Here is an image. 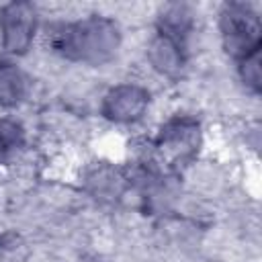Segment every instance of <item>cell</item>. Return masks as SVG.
<instances>
[{"label": "cell", "mask_w": 262, "mask_h": 262, "mask_svg": "<svg viewBox=\"0 0 262 262\" xmlns=\"http://www.w3.org/2000/svg\"><path fill=\"white\" fill-rule=\"evenodd\" d=\"M121 43L117 25L104 16H90L61 27L53 35L55 49L76 61L100 66L115 57Z\"/></svg>", "instance_id": "1"}, {"label": "cell", "mask_w": 262, "mask_h": 262, "mask_svg": "<svg viewBox=\"0 0 262 262\" xmlns=\"http://www.w3.org/2000/svg\"><path fill=\"white\" fill-rule=\"evenodd\" d=\"M221 33L225 49L244 59L260 49V20L258 14L246 4H227L221 12Z\"/></svg>", "instance_id": "2"}, {"label": "cell", "mask_w": 262, "mask_h": 262, "mask_svg": "<svg viewBox=\"0 0 262 262\" xmlns=\"http://www.w3.org/2000/svg\"><path fill=\"white\" fill-rule=\"evenodd\" d=\"M37 12L29 2H10L0 10L2 47L8 53H25L35 37Z\"/></svg>", "instance_id": "3"}, {"label": "cell", "mask_w": 262, "mask_h": 262, "mask_svg": "<svg viewBox=\"0 0 262 262\" xmlns=\"http://www.w3.org/2000/svg\"><path fill=\"white\" fill-rule=\"evenodd\" d=\"M147 104H149L147 90L135 84H121L104 94L102 115L115 123H133L145 113Z\"/></svg>", "instance_id": "4"}, {"label": "cell", "mask_w": 262, "mask_h": 262, "mask_svg": "<svg viewBox=\"0 0 262 262\" xmlns=\"http://www.w3.org/2000/svg\"><path fill=\"white\" fill-rule=\"evenodd\" d=\"M147 57H149L151 66L160 74L172 76V74H176L182 68V47H180V41H176V39L166 37V35L160 33L149 43Z\"/></svg>", "instance_id": "5"}, {"label": "cell", "mask_w": 262, "mask_h": 262, "mask_svg": "<svg viewBox=\"0 0 262 262\" xmlns=\"http://www.w3.org/2000/svg\"><path fill=\"white\" fill-rule=\"evenodd\" d=\"M27 94V76L14 63H0V106H14Z\"/></svg>", "instance_id": "6"}, {"label": "cell", "mask_w": 262, "mask_h": 262, "mask_svg": "<svg viewBox=\"0 0 262 262\" xmlns=\"http://www.w3.org/2000/svg\"><path fill=\"white\" fill-rule=\"evenodd\" d=\"M160 27H162V35L180 41V37H184L186 31L190 29V12H188V8L180 6V4L168 6V10L160 18Z\"/></svg>", "instance_id": "7"}, {"label": "cell", "mask_w": 262, "mask_h": 262, "mask_svg": "<svg viewBox=\"0 0 262 262\" xmlns=\"http://www.w3.org/2000/svg\"><path fill=\"white\" fill-rule=\"evenodd\" d=\"M90 186L98 196H117L121 192V178L111 168H102L90 176Z\"/></svg>", "instance_id": "8"}, {"label": "cell", "mask_w": 262, "mask_h": 262, "mask_svg": "<svg viewBox=\"0 0 262 262\" xmlns=\"http://www.w3.org/2000/svg\"><path fill=\"white\" fill-rule=\"evenodd\" d=\"M242 66H239V74L244 78V82L254 88V90H260V80H262V72H260V49L246 55L244 59H239Z\"/></svg>", "instance_id": "9"}, {"label": "cell", "mask_w": 262, "mask_h": 262, "mask_svg": "<svg viewBox=\"0 0 262 262\" xmlns=\"http://www.w3.org/2000/svg\"><path fill=\"white\" fill-rule=\"evenodd\" d=\"M20 143H23V127L16 121L2 119L0 121V145L4 147V151L14 149Z\"/></svg>", "instance_id": "10"}]
</instances>
